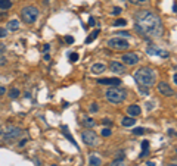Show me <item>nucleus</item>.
Masks as SVG:
<instances>
[{
  "mask_svg": "<svg viewBox=\"0 0 177 166\" xmlns=\"http://www.w3.org/2000/svg\"><path fill=\"white\" fill-rule=\"evenodd\" d=\"M101 163H102L101 157H97L96 154H90V157H88V165L90 166H101Z\"/></svg>",
  "mask_w": 177,
  "mask_h": 166,
  "instance_id": "dca6fc26",
  "label": "nucleus"
},
{
  "mask_svg": "<svg viewBox=\"0 0 177 166\" xmlns=\"http://www.w3.org/2000/svg\"><path fill=\"white\" fill-rule=\"evenodd\" d=\"M27 141H28V138H22V140H21V143L18 144V146H19V147H24L25 144H27Z\"/></svg>",
  "mask_w": 177,
  "mask_h": 166,
  "instance_id": "4c0bfd02",
  "label": "nucleus"
},
{
  "mask_svg": "<svg viewBox=\"0 0 177 166\" xmlns=\"http://www.w3.org/2000/svg\"><path fill=\"white\" fill-rule=\"evenodd\" d=\"M12 7V0H0V9H10Z\"/></svg>",
  "mask_w": 177,
  "mask_h": 166,
  "instance_id": "412c9836",
  "label": "nucleus"
},
{
  "mask_svg": "<svg viewBox=\"0 0 177 166\" xmlns=\"http://www.w3.org/2000/svg\"><path fill=\"white\" fill-rule=\"evenodd\" d=\"M173 12H174V14H176V12H177V5H176V3L173 5Z\"/></svg>",
  "mask_w": 177,
  "mask_h": 166,
  "instance_id": "a18cd8bd",
  "label": "nucleus"
},
{
  "mask_svg": "<svg viewBox=\"0 0 177 166\" xmlns=\"http://www.w3.org/2000/svg\"><path fill=\"white\" fill-rule=\"evenodd\" d=\"M69 60H71V62H77V60H78V54L77 53H69Z\"/></svg>",
  "mask_w": 177,
  "mask_h": 166,
  "instance_id": "473e14b6",
  "label": "nucleus"
},
{
  "mask_svg": "<svg viewBox=\"0 0 177 166\" xmlns=\"http://www.w3.org/2000/svg\"><path fill=\"white\" fill-rule=\"evenodd\" d=\"M137 90H139V93L142 94V96H148V94H149V88H148V87L139 85L137 87Z\"/></svg>",
  "mask_w": 177,
  "mask_h": 166,
  "instance_id": "a878e982",
  "label": "nucleus"
},
{
  "mask_svg": "<svg viewBox=\"0 0 177 166\" xmlns=\"http://www.w3.org/2000/svg\"><path fill=\"white\" fill-rule=\"evenodd\" d=\"M44 60H50V56L47 53H44Z\"/></svg>",
  "mask_w": 177,
  "mask_h": 166,
  "instance_id": "de8ad7c7",
  "label": "nucleus"
},
{
  "mask_svg": "<svg viewBox=\"0 0 177 166\" xmlns=\"http://www.w3.org/2000/svg\"><path fill=\"white\" fill-rule=\"evenodd\" d=\"M111 166H126V165H124V159H115V160H112Z\"/></svg>",
  "mask_w": 177,
  "mask_h": 166,
  "instance_id": "bb28decb",
  "label": "nucleus"
},
{
  "mask_svg": "<svg viewBox=\"0 0 177 166\" xmlns=\"http://www.w3.org/2000/svg\"><path fill=\"white\" fill-rule=\"evenodd\" d=\"M83 124L87 126V128H92V126H95V121L92 119V118H84V119H83Z\"/></svg>",
  "mask_w": 177,
  "mask_h": 166,
  "instance_id": "393cba45",
  "label": "nucleus"
},
{
  "mask_svg": "<svg viewBox=\"0 0 177 166\" xmlns=\"http://www.w3.org/2000/svg\"><path fill=\"white\" fill-rule=\"evenodd\" d=\"M6 63V60H5V57H0V65H5Z\"/></svg>",
  "mask_w": 177,
  "mask_h": 166,
  "instance_id": "37998d69",
  "label": "nucleus"
},
{
  "mask_svg": "<svg viewBox=\"0 0 177 166\" xmlns=\"http://www.w3.org/2000/svg\"><path fill=\"white\" fill-rule=\"evenodd\" d=\"M134 81L137 82V85H143L150 88L157 82V73L150 68H140L134 73Z\"/></svg>",
  "mask_w": 177,
  "mask_h": 166,
  "instance_id": "f03ea898",
  "label": "nucleus"
},
{
  "mask_svg": "<svg viewBox=\"0 0 177 166\" xmlns=\"http://www.w3.org/2000/svg\"><path fill=\"white\" fill-rule=\"evenodd\" d=\"M167 166H177V165H176V162H173V163H168Z\"/></svg>",
  "mask_w": 177,
  "mask_h": 166,
  "instance_id": "8fccbe9b",
  "label": "nucleus"
},
{
  "mask_svg": "<svg viewBox=\"0 0 177 166\" xmlns=\"http://www.w3.org/2000/svg\"><path fill=\"white\" fill-rule=\"evenodd\" d=\"M22 135V129L16 126H10L5 129V140H16Z\"/></svg>",
  "mask_w": 177,
  "mask_h": 166,
  "instance_id": "0eeeda50",
  "label": "nucleus"
},
{
  "mask_svg": "<svg viewBox=\"0 0 177 166\" xmlns=\"http://www.w3.org/2000/svg\"><path fill=\"white\" fill-rule=\"evenodd\" d=\"M97 82L102 84V85H111V87L121 85V80H120V78H99Z\"/></svg>",
  "mask_w": 177,
  "mask_h": 166,
  "instance_id": "9b49d317",
  "label": "nucleus"
},
{
  "mask_svg": "<svg viewBox=\"0 0 177 166\" xmlns=\"http://www.w3.org/2000/svg\"><path fill=\"white\" fill-rule=\"evenodd\" d=\"M108 47L109 49H114V50H126V49L130 47V44L129 41L121 38V37H114V38L108 40Z\"/></svg>",
  "mask_w": 177,
  "mask_h": 166,
  "instance_id": "39448f33",
  "label": "nucleus"
},
{
  "mask_svg": "<svg viewBox=\"0 0 177 166\" xmlns=\"http://www.w3.org/2000/svg\"><path fill=\"white\" fill-rule=\"evenodd\" d=\"M90 71L93 73H102L106 71V65H105V63H101V62H99V63H95V65H92Z\"/></svg>",
  "mask_w": 177,
  "mask_h": 166,
  "instance_id": "4468645a",
  "label": "nucleus"
},
{
  "mask_svg": "<svg viewBox=\"0 0 177 166\" xmlns=\"http://www.w3.org/2000/svg\"><path fill=\"white\" fill-rule=\"evenodd\" d=\"M49 50H50V46H49V44H46V46H43V53H47Z\"/></svg>",
  "mask_w": 177,
  "mask_h": 166,
  "instance_id": "ea45409f",
  "label": "nucleus"
},
{
  "mask_svg": "<svg viewBox=\"0 0 177 166\" xmlns=\"http://www.w3.org/2000/svg\"><path fill=\"white\" fill-rule=\"evenodd\" d=\"M158 91H159V94H163L165 97H173L174 96V90L171 88V85H168L167 82H163V81L158 84Z\"/></svg>",
  "mask_w": 177,
  "mask_h": 166,
  "instance_id": "1a4fd4ad",
  "label": "nucleus"
},
{
  "mask_svg": "<svg viewBox=\"0 0 177 166\" xmlns=\"http://www.w3.org/2000/svg\"><path fill=\"white\" fill-rule=\"evenodd\" d=\"M102 124L106 126H112V121L109 119V118H105V119H102Z\"/></svg>",
  "mask_w": 177,
  "mask_h": 166,
  "instance_id": "72a5a7b5",
  "label": "nucleus"
},
{
  "mask_svg": "<svg viewBox=\"0 0 177 166\" xmlns=\"http://www.w3.org/2000/svg\"><path fill=\"white\" fill-rule=\"evenodd\" d=\"M7 30H9V31H18V30H19V21L10 19L7 22Z\"/></svg>",
  "mask_w": 177,
  "mask_h": 166,
  "instance_id": "2eb2a0df",
  "label": "nucleus"
},
{
  "mask_svg": "<svg viewBox=\"0 0 177 166\" xmlns=\"http://www.w3.org/2000/svg\"><path fill=\"white\" fill-rule=\"evenodd\" d=\"M39 14L40 12L35 6H25L21 10V16H22V21L25 24H34L39 18Z\"/></svg>",
  "mask_w": 177,
  "mask_h": 166,
  "instance_id": "20e7f679",
  "label": "nucleus"
},
{
  "mask_svg": "<svg viewBox=\"0 0 177 166\" xmlns=\"http://www.w3.org/2000/svg\"><path fill=\"white\" fill-rule=\"evenodd\" d=\"M168 135H171V137H174V135H176V131H174V128H170V129H168Z\"/></svg>",
  "mask_w": 177,
  "mask_h": 166,
  "instance_id": "a19ab883",
  "label": "nucleus"
},
{
  "mask_svg": "<svg viewBox=\"0 0 177 166\" xmlns=\"http://www.w3.org/2000/svg\"><path fill=\"white\" fill-rule=\"evenodd\" d=\"M121 12H123V9H121V7H118V6H115L114 9H112V12H111V14L114 15V16H118Z\"/></svg>",
  "mask_w": 177,
  "mask_h": 166,
  "instance_id": "c85d7f7f",
  "label": "nucleus"
},
{
  "mask_svg": "<svg viewBox=\"0 0 177 166\" xmlns=\"http://www.w3.org/2000/svg\"><path fill=\"white\" fill-rule=\"evenodd\" d=\"M105 97H106V100H108L109 103L120 105V103H123L124 100H126L127 93H126V90L120 88V87H111L108 91L105 93Z\"/></svg>",
  "mask_w": 177,
  "mask_h": 166,
  "instance_id": "7ed1b4c3",
  "label": "nucleus"
},
{
  "mask_svg": "<svg viewBox=\"0 0 177 166\" xmlns=\"http://www.w3.org/2000/svg\"><path fill=\"white\" fill-rule=\"evenodd\" d=\"M5 50H6V46L0 43V53H5Z\"/></svg>",
  "mask_w": 177,
  "mask_h": 166,
  "instance_id": "79ce46f5",
  "label": "nucleus"
},
{
  "mask_svg": "<svg viewBox=\"0 0 177 166\" xmlns=\"http://www.w3.org/2000/svg\"><path fill=\"white\" fill-rule=\"evenodd\" d=\"M62 134H64V135H65V137H67V138H68L69 141H71V143L74 144V146H77V143H75V141H74V138H72V135L69 134L68 126H62ZM77 147H78V146H77Z\"/></svg>",
  "mask_w": 177,
  "mask_h": 166,
  "instance_id": "6ab92c4d",
  "label": "nucleus"
},
{
  "mask_svg": "<svg viewBox=\"0 0 177 166\" xmlns=\"http://www.w3.org/2000/svg\"><path fill=\"white\" fill-rule=\"evenodd\" d=\"M109 69H111L114 73H118V75L126 72V68H124V65H123V63H120V62H111Z\"/></svg>",
  "mask_w": 177,
  "mask_h": 166,
  "instance_id": "f8f14e48",
  "label": "nucleus"
},
{
  "mask_svg": "<svg viewBox=\"0 0 177 166\" xmlns=\"http://www.w3.org/2000/svg\"><path fill=\"white\" fill-rule=\"evenodd\" d=\"M115 35H120L121 38H124V37H130V33L129 31H120V33H117Z\"/></svg>",
  "mask_w": 177,
  "mask_h": 166,
  "instance_id": "7c9ffc66",
  "label": "nucleus"
},
{
  "mask_svg": "<svg viewBox=\"0 0 177 166\" xmlns=\"http://www.w3.org/2000/svg\"><path fill=\"white\" fill-rule=\"evenodd\" d=\"M88 25H90V27H95L96 25V21L93 16H88Z\"/></svg>",
  "mask_w": 177,
  "mask_h": 166,
  "instance_id": "c9c22d12",
  "label": "nucleus"
},
{
  "mask_svg": "<svg viewBox=\"0 0 177 166\" xmlns=\"http://www.w3.org/2000/svg\"><path fill=\"white\" fill-rule=\"evenodd\" d=\"M81 140L84 141V144L88 147H96L99 144V137L93 131H88V129L81 134Z\"/></svg>",
  "mask_w": 177,
  "mask_h": 166,
  "instance_id": "423d86ee",
  "label": "nucleus"
},
{
  "mask_svg": "<svg viewBox=\"0 0 177 166\" xmlns=\"http://www.w3.org/2000/svg\"><path fill=\"white\" fill-rule=\"evenodd\" d=\"M6 94V88L3 85H0V96H5Z\"/></svg>",
  "mask_w": 177,
  "mask_h": 166,
  "instance_id": "58836bf2",
  "label": "nucleus"
},
{
  "mask_svg": "<svg viewBox=\"0 0 177 166\" xmlns=\"http://www.w3.org/2000/svg\"><path fill=\"white\" fill-rule=\"evenodd\" d=\"M7 35V30L6 28H0V38H5Z\"/></svg>",
  "mask_w": 177,
  "mask_h": 166,
  "instance_id": "f704fd0d",
  "label": "nucleus"
},
{
  "mask_svg": "<svg viewBox=\"0 0 177 166\" xmlns=\"http://www.w3.org/2000/svg\"><path fill=\"white\" fill-rule=\"evenodd\" d=\"M149 152V141L148 140H143L142 141V153H140V157H145Z\"/></svg>",
  "mask_w": 177,
  "mask_h": 166,
  "instance_id": "a211bd4d",
  "label": "nucleus"
},
{
  "mask_svg": "<svg viewBox=\"0 0 177 166\" xmlns=\"http://www.w3.org/2000/svg\"><path fill=\"white\" fill-rule=\"evenodd\" d=\"M152 106H154V105H152V103H146V109H152Z\"/></svg>",
  "mask_w": 177,
  "mask_h": 166,
  "instance_id": "c03bdc74",
  "label": "nucleus"
},
{
  "mask_svg": "<svg viewBox=\"0 0 177 166\" xmlns=\"http://www.w3.org/2000/svg\"><path fill=\"white\" fill-rule=\"evenodd\" d=\"M133 134H134V135H142V134H145V128L139 126L136 129H133Z\"/></svg>",
  "mask_w": 177,
  "mask_h": 166,
  "instance_id": "cd10ccee",
  "label": "nucleus"
},
{
  "mask_svg": "<svg viewBox=\"0 0 177 166\" xmlns=\"http://www.w3.org/2000/svg\"><path fill=\"white\" fill-rule=\"evenodd\" d=\"M173 81H174V84H177V75H176V73L173 75Z\"/></svg>",
  "mask_w": 177,
  "mask_h": 166,
  "instance_id": "49530a36",
  "label": "nucleus"
},
{
  "mask_svg": "<svg viewBox=\"0 0 177 166\" xmlns=\"http://www.w3.org/2000/svg\"><path fill=\"white\" fill-rule=\"evenodd\" d=\"M146 53L149 54V56H159V57H168L170 53L168 52H165L163 49H159V47H155V46H150L146 49Z\"/></svg>",
  "mask_w": 177,
  "mask_h": 166,
  "instance_id": "6e6552de",
  "label": "nucleus"
},
{
  "mask_svg": "<svg viewBox=\"0 0 177 166\" xmlns=\"http://www.w3.org/2000/svg\"><path fill=\"white\" fill-rule=\"evenodd\" d=\"M0 135H2V129H0Z\"/></svg>",
  "mask_w": 177,
  "mask_h": 166,
  "instance_id": "3c124183",
  "label": "nucleus"
},
{
  "mask_svg": "<svg viewBox=\"0 0 177 166\" xmlns=\"http://www.w3.org/2000/svg\"><path fill=\"white\" fill-rule=\"evenodd\" d=\"M52 166H56V165H52Z\"/></svg>",
  "mask_w": 177,
  "mask_h": 166,
  "instance_id": "603ef678",
  "label": "nucleus"
},
{
  "mask_svg": "<svg viewBox=\"0 0 177 166\" xmlns=\"http://www.w3.org/2000/svg\"><path fill=\"white\" fill-rule=\"evenodd\" d=\"M129 2L133 3V5H137V6H145V5L149 3V0H129Z\"/></svg>",
  "mask_w": 177,
  "mask_h": 166,
  "instance_id": "b1692460",
  "label": "nucleus"
},
{
  "mask_svg": "<svg viewBox=\"0 0 177 166\" xmlns=\"http://www.w3.org/2000/svg\"><path fill=\"white\" fill-rule=\"evenodd\" d=\"M121 59H123V62L126 65H130V66L139 63V56H137L136 53H124Z\"/></svg>",
  "mask_w": 177,
  "mask_h": 166,
  "instance_id": "9d476101",
  "label": "nucleus"
},
{
  "mask_svg": "<svg viewBox=\"0 0 177 166\" xmlns=\"http://www.w3.org/2000/svg\"><path fill=\"white\" fill-rule=\"evenodd\" d=\"M99 34H101V28H96L95 31H93V33H90L88 34V37L87 38H86V43H92V41H95L96 38H97V35H99Z\"/></svg>",
  "mask_w": 177,
  "mask_h": 166,
  "instance_id": "f3484780",
  "label": "nucleus"
},
{
  "mask_svg": "<svg viewBox=\"0 0 177 166\" xmlns=\"http://www.w3.org/2000/svg\"><path fill=\"white\" fill-rule=\"evenodd\" d=\"M114 27H126L127 25V21L123 19V18H120V19H115L114 21V24H112Z\"/></svg>",
  "mask_w": 177,
  "mask_h": 166,
  "instance_id": "5701e85b",
  "label": "nucleus"
},
{
  "mask_svg": "<svg viewBox=\"0 0 177 166\" xmlns=\"http://www.w3.org/2000/svg\"><path fill=\"white\" fill-rule=\"evenodd\" d=\"M140 112H142V109H140V106H137V105H130V106L127 107V113H129L130 116H133V118L139 116Z\"/></svg>",
  "mask_w": 177,
  "mask_h": 166,
  "instance_id": "ddd939ff",
  "label": "nucleus"
},
{
  "mask_svg": "<svg viewBox=\"0 0 177 166\" xmlns=\"http://www.w3.org/2000/svg\"><path fill=\"white\" fill-rule=\"evenodd\" d=\"M134 28L139 34L150 38H158L164 34V25L159 16L148 9H142L134 15Z\"/></svg>",
  "mask_w": 177,
  "mask_h": 166,
  "instance_id": "f257e3e1",
  "label": "nucleus"
},
{
  "mask_svg": "<svg viewBox=\"0 0 177 166\" xmlns=\"http://www.w3.org/2000/svg\"><path fill=\"white\" fill-rule=\"evenodd\" d=\"M121 124H123L124 126H133L136 124V119H134V118H123Z\"/></svg>",
  "mask_w": 177,
  "mask_h": 166,
  "instance_id": "aec40b11",
  "label": "nucleus"
},
{
  "mask_svg": "<svg viewBox=\"0 0 177 166\" xmlns=\"http://www.w3.org/2000/svg\"><path fill=\"white\" fill-rule=\"evenodd\" d=\"M146 165H148V166H155V163H154V162H148Z\"/></svg>",
  "mask_w": 177,
  "mask_h": 166,
  "instance_id": "09e8293b",
  "label": "nucleus"
},
{
  "mask_svg": "<svg viewBox=\"0 0 177 166\" xmlns=\"http://www.w3.org/2000/svg\"><path fill=\"white\" fill-rule=\"evenodd\" d=\"M97 110H99V107H97V103H92V105H90V112L96 113Z\"/></svg>",
  "mask_w": 177,
  "mask_h": 166,
  "instance_id": "2f4dec72",
  "label": "nucleus"
},
{
  "mask_svg": "<svg viewBox=\"0 0 177 166\" xmlns=\"http://www.w3.org/2000/svg\"><path fill=\"white\" fill-rule=\"evenodd\" d=\"M111 134H112L111 128H103V129H102V137H109Z\"/></svg>",
  "mask_w": 177,
  "mask_h": 166,
  "instance_id": "c756f323",
  "label": "nucleus"
},
{
  "mask_svg": "<svg viewBox=\"0 0 177 166\" xmlns=\"http://www.w3.org/2000/svg\"><path fill=\"white\" fill-rule=\"evenodd\" d=\"M19 94H21L19 88H10V90H9V93H7V96H9L10 99H16Z\"/></svg>",
  "mask_w": 177,
  "mask_h": 166,
  "instance_id": "4be33fe9",
  "label": "nucleus"
},
{
  "mask_svg": "<svg viewBox=\"0 0 177 166\" xmlns=\"http://www.w3.org/2000/svg\"><path fill=\"white\" fill-rule=\"evenodd\" d=\"M65 41H67L68 44H72V43H74V37H71V35H67V37H65Z\"/></svg>",
  "mask_w": 177,
  "mask_h": 166,
  "instance_id": "e433bc0d",
  "label": "nucleus"
}]
</instances>
